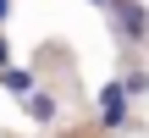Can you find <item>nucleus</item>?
Listing matches in <instances>:
<instances>
[{"label":"nucleus","mask_w":149,"mask_h":138,"mask_svg":"<svg viewBox=\"0 0 149 138\" xmlns=\"http://www.w3.org/2000/svg\"><path fill=\"white\" fill-rule=\"evenodd\" d=\"M94 6H105V0H94Z\"/></svg>","instance_id":"nucleus-8"},{"label":"nucleus","mask_w":149,"mask_h":138,"mask_svg":"<svg viewBox=\"0 0 149 138\" xmlns=\"http://www.w3.org/2000/svg\"><path fill=\"white\" fill-rule=\"evenodd\" d=\"M127 111H133V100H127L122 77H111V83L100 89V122H105V127H127Z\"/></svg>","instance_id":"nucleus-2"},{"label":"nucleus","mask_w":149,"mask_h":138,"mask_svg":"<svg viewBox=\"0 0 149 138\" xmlns=\"http://www.w3.org/2000/svg\"><path fill=\"white\" fill-rule=\"evenodd\" d=\"M122 89H127V100L149 94V66H133V72H122Z\"/></svg>","instance_id":"nucleus-5"},{"label":"nucleus","mask_w":149,"mask_h":138,"mask_svg":"<svg viewBox=\"0 0 149 138\" xmlns=\"http://www.w3.org/2000/svg\"><path fill=\"white\" fill-rule=\"evenodd\" d=\"M28 100V116L39 122V127H50L55 122V94H44V89H33V94H22Z\"/></svg>","instance_id":"nucleus-4"},{"label":"nucleus","mask_w":149,"mask_h":138,"mask_svg":"<svg viewBox=\"0 0 149 138\" xmlns=\"http://www.w3.org/2000/svg\"><path fill=\"white\" fill-rule=\"evenodd\" d=\"M6 61H11V44H6V33H0V66H6Z\"/></svg>","instance_id":"nucleus-6"},{"label":"nucleus","mask_w":149,"mask_h":138,"mask_svg":"<svg viewBox=\"0 0 149 138\" xmlns=\"http://www.w3.org/2000/svg\"><path fill=\"white\" fill-rule=\"evenodd\" d=\"M0 89L22 100V94H33V89H39V77H33V66H11V61H6V66H0Z\"/></svg>","instance_id":"nucleus-3"},{"label":"nucleus","mask_w":149,"mask_h":138,"mask_svg":"<svg viewBox=\"0 0 149 138\" xmlns=\"http://www.w3.org/2000/svg\"><path fill=\"white\" fill-rule=\"evenodd\" d=\"M105 6H111V33H116L127 50L149 44V11L138 6V0H105Z\"/></svg>","instance_id":"nucleus-1"},{"label":"nucleus","mask_w":149,"mask_h":138,"mask_svg":"<svg viewBox=\"0 0 149 138\" xmlns=\"http://www.w3.org/2000/svg\"><path fill=\"white\" fill-rule=\"evenodd\" d=\"M6 11H11V0H0V22H6Z\"/></svg>","instance_id":"nucleus-7"}]
</instances>
